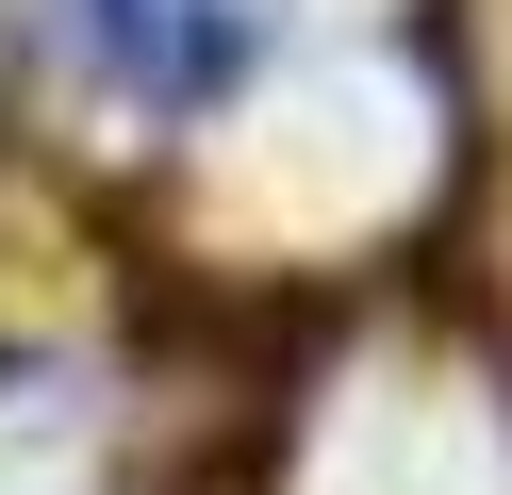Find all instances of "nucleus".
I'll list each match as a JSON object with an SVG mask.
<instances>
[{"label":"nucleus","mask_w":512,"mask_h":495,"mask_svg":"<svg viewBox=\"0 0 512 495\" xmlns=\"http://www.w3.org/2000/svg\"><path fill=\"white\" fill-rule=\"evenodd\" d=\"M67 33H83V66H100L116 99L215 116V99L281 50V0H67Z\"/></svg>","instance_id":"f257e3e1"}]
</instances>
